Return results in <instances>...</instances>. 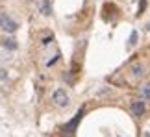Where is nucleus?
Masks as SVG:
<instances>
[{
	"label": "nucleus",
	"mask_w": 150,
	"mask_h": 137,
	"mask_svg": "<svg viewBox=\"0 0 150 137\" xmlns=\"http://www.w3.org/2000/svg\"><path fill=\"white\" fill-rule=\"evenodd\" d=\"M82 117H83V107H82V109H78V113L72 117L71 122H67L65 126H63V133H71V132H74V130H76V126H78V122L82 121Z\"/></svg>",
	"instance_id": "2"
},
{
	"label": "nucleus",
	"mask_w": 150,
	"mask_h": 137,
	"mask_svg": "<svg viewBox=\"0 0 150 137\" xmlns=\"http://www.w3.org/2000/svg\"><path fill=\"white\" fill-rule=\"evenodd\" d=\"M145 6H146V0H141V4H139V13H137V15H141V13H143Z\"/></svg>",
	"instance_id": "10"
},
{
	"label": "nucleus",
	"mask_w": 150,
	"mask_h": 137,
	"mask_svg": "<svg viewBox=\"0 0 150 137\" xmlns=\"http://www.w3.org/2000/svg\"><path fill=\"white\" fill-rule=\"evenodd\" d=\"M0 78H6V71H0Z\"/></svg>",
	"instance_id": "11"
},
{
	"label": "nucleus",
	"mask_w": 150,
	"mask_h": 137,
	"mask_svg": "<svg viewBox=\"0 0 150 137\" xmlns=\"http://www.w3.org/2000/svg\"><path fill=\"white\" fill-rule=\"evenodd\" d=\"M141 95L145 96V98H148V96H150V83H148V85H145V87L141 89Z\"/></svg>",
	"instance_id": "9"
},
{
	"label": "nucleus",
	"mask_w": 150,
	"mask_h": 137,
	"mask_svg": "<svg viewBox=\"0 0 150 137\" xmlns=\"http://www.w3.org/2000/svg\"><path fill=\"white\" fill-rule=\"evenodd\" d=\"M145 109H146V106H145L143 100H134L132 102V113H134L135 117H141L143 113H145Z\"/></svg>",
	"instance_id": "4"
},
{
	"label": "nucleus",
	"mask_w": 150,
	"mask_h": 137,
	"mask_svg": "<svg viewBox=\"0 0 150 137\" xmlns=\"http://www.w3.org/2000/svg\"><path fill=\"white\" fill-rule=\"evenodd\" d=\"M146 30H150V22H148V24H146Z\"/></svg>",
	"instance_id": "12"
},
{
	"label": "nucleus",
	"mask_w": 150,
	"mask_h": 137,
	"mask_svg": "<svg viewBox=\"0 0 150 137\" xmlns=\"http://www.w3.org/2000/svg\"><path fill=\"white\" fill-rule=\"evenodd\" d=\"M132 74H134V78H141L143 74H145V65H141V63H135V65H132Z\"/></svg>",
	"instance_id": "5"
},
{
	"label": "nucleus",
	"mask_w": 150,
	"mask_h": 137,
	"mask_svg": "<svg viewBox=\"0 0 150 137\" xmlns=\"http://www.w3.org/2000/svg\"><path fill=\"white\" fill-rule=\"evenodd\" d=\"M145 137H150V133H146V135H145Z\"/></svg>",
	"instance_id": "13"
},
{
	"label": "nucleus",
	"mask_w": 150,
	"mask_h": 137,
	"mask_svg": "<svg viewBox=\"0 0 150 137\" xmlns=\"http://www.w3.org/2000/svg\"><path fill=\"white\" fill-rule=\"evenodd\" d=\"M41 9H43V15H50V8H48V0H45L41 4Z\"/></svg>",
	"instance_id": "7"
},
{
	"label": "nucleus",
	"mask_w": 150,
	"mask_h": 137,
	"mask_svg": "<svg viewBox=\"0 0 150 137\" xmlns=\"http://www.w3.org/2000/svg\"><path fill=\"white\" fill-rule=\"evenodd\" d=\"M52 100H54L59 107H63V106H67V104H69V95H67L63 89H56V91H54V95H52Z\"/></svg>",
	"instance_id": "3"
},
{
	"label": "nucleus",
	"mask_w": 150,
	"mask_h": 137,
	"mask_svg": "<svg viewBox=\"0 0 150 137\" xmlns=\"http://www.w3.org/2000/svg\"><path fill=\"white\" fill-rule=\"evenodd\" d=\"M2 44H4V47H8V48H17V43L13 41V39H4Z\"/></svg>",
	"instance_id": "6"
},
{
	"label": "nucleus",
	"mask_w": 150,
	"mask_h": 137,
	"mask_svg": "<svg viewBox=\"0 0 150 137\" xmlns=\"http://www.w3.org/2000/svg\"><path fill=\"white\" fill-rule=\"evenodd\" d=\"M0 28L11 33V32H15V30H17V22L11 19V17H8V13L0 11Z\"/></svg>",
	"instance_id": "1"
},
{
	"label": "nucleus",
	"mask_w": 150,
	"mask_h": 137,
	"mask_svg": "<svg viewBox=\"0 0 150 137\" xmlns=\"http://www.w3.org/2000/svg\"><path fill=\"white\" fill-rule=\"evenodd\" d=\"M135 43H137V32H132V35H130V41H128V44H130V47H134Z\"/></svg>",
	"instance_id": "8"
}]
</instances>
